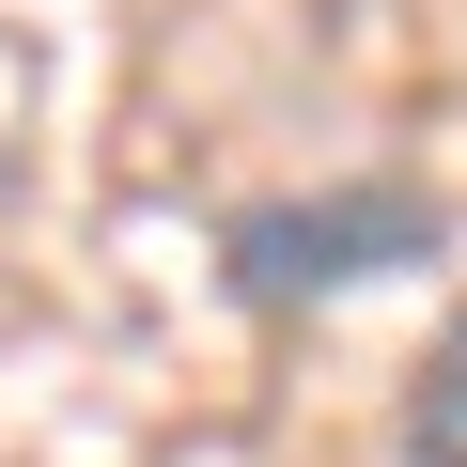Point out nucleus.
I'll use <instances>...</instances> for the list:
<instances>
[{
    "label": "nucleus",
    "instance_id": "obj_1",
    "mask_svg": "<svg viewBox=\"0 0 467 467\" xmlns=\"http://www.w3.org/2000/svg\"><path fill=\"white\" fill-rule=\"evenodd\" d=\"M451 250V202L405 187V171H358V187H296V202H234L218 218V281L250 312H327L358 281H405Z\"/></svg>",
    "mask_w": 467,
    "mask_h": 467
},
{
    "label": "nucleus",
    "instance_id": "obj_2",
    "mask_svg": "<svg viewBox=\"0 0 467 467\" xmlns=\"http://www.w3.org/2000/svg\"><path fill=\"white\" fill-rule=\"evenodd\" d=\"M405 467H467V312H451L436 358L405 374Z\"/></svg>",
    "mask_w": 467,
    "mask_h": 467
}]
</instances>
